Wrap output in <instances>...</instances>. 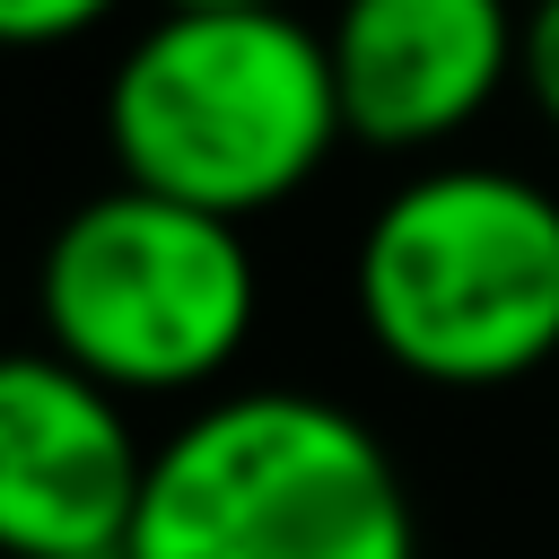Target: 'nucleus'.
<instances>
[{
    "label": "nucleus",
    "mask_w": 559,
    "mask_h": 559,
    "mask_svg": "<svg viewBox=\"0 0 559 559\" xmlns=\"http://www.w3.org/2000/svg\"><path fill=\"white\" fill-rule=\"evenodd\" d=\"M96 122L114 183L236 227L297 201L349 140L332 44L297 9H157L114 52Z\"/></svg>",
    "instance_id": "1"
},
{
    "label": "nucleus",
    "mask_w": 559,
    "mask_h": 559,
    "mask_svg": "<svg viewBox=\"0 0 559 559\" xmlns=\"http://www.w3.org/2000/svg\"><path fill=\"white\" fill-rule=\"evenodd\" d=\"M131 559H419L393 445L332 393L245 384L192 402L157 445L122 533Z\"/></svg>",
    "instance_id": "3"
},
{
    "label": "nucleus",
    "mask_w": 559,
    "mask_h": 559,
    "mask_svg": "<svg viewBox=\"0 0 559 559\" xmlns=\"http://www.w3.org/2000/svg\"><path fill=\"white\" fill-rule=\"evenodd\" d=\"M157 9H288V0H157Z\"/></svg>",
    "instance_id": "9"
},
{
    "label": "nucleus",
    "mask_w": 559,
    "mask_h": 559,
    "mask_svg": "<svg viewBox=\"0 0 559 559\" xmlns=\"http://www.w3.org/2000/svg\"><path fill=\"white\" fill-rule=\"evenodd\" d=\"M148 480L131 402L61 349L0 341V559L122 550Z\"/></svg>",
    "instance_id": "5"
},
{
    "label": "nucleus",
    "mask_w": 559,
    "mask_h": 559,
    "mask_svg": "<svg viewBox=\"0 0 559 559\" xmlns=\"http://www.w3.org/2000/svg\"><path fill=\"white\" fill-rule=\"evenodd\" d=\"M341 122L376 157H419L463 140L507 87L524 9L515 0H341L332 26Z\"/></svg>",
    "instance_id": "6"
},
{
    "label": "nucleus",
    "mask_w": 559,
    "mask_h": 559,
    "mask_svg": "<svg viewBox=\"0 0 559 559\" xmlns=\"http://www.w3.org/2000/svg\"><path fill=\"white\" fill-rule=\"evenodd\" d=\"M349 306L411 384L507 393L542 376L559 358V192L489 157L402 175L349 245Z\"/></svg>",
    "instance_id": "2"
},
{
    "label": "nucleus",
    "mask_w": 559,
    "mask_h": 559,
    "mask_svg": "<svg viewBox=\"0 0 559 559\" xmlns=\"http://www.w3.org/2000/svg\"><path fill=\"white\" fill-rule=\"evenodd\" d=\"M122 0H0V52H52L114 17Z\"/></svg>",
    "instance_id": "7"
},
{
    "label": "nucleus",
    "mask_w": 559,
    "mask_h": 559,
    "mask_svg": "<svg viewBox=\"0 0 559 559\" xmlns=\"http://www.w3.org/2000/svg\"><path fill=\"white\" fill-rule=\"evenodd\" d=\"M515 87L524 105L559 131V0H524V44H515Z\"/></svg>",
    "instance_id": "8"
},
{
    "label": "nucleus",
    "mask_w": 559,
    "mask_h": 559,
    "mask_svg": "<svg viewBox=\"0 0 559 559\" xmlns=\"http://www.w3.org/2000/svg\"><path fill=\"white\" fill-rule=\"evenodd\" d=\"M79 559H131V550H79Z\"/></svg>",
    "instance_id": "10"
},
{
    "label": "nucleus",
    "mask_w": 559,
    "mask_h": 559,
    "mask_svg": "<svg viewBox=\"0 0 559 559\" xmlns=\"http://www.w3.org/2000/svg\"><path fill=\"white\" fill-rule=\"evenodd\" d=\"M35 323L44 349L122 402H192L245 358L262 323V271L236 218L105 183L70 201L35 253Z\"/></svg>",
    "instance_id": "4"
}]
</instances>
